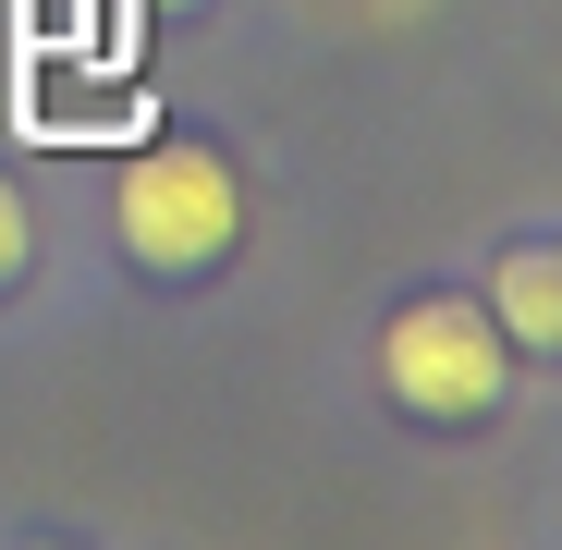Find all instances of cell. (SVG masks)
<instances>
[{
    "instance_id": "1",
    "label": "cell",
    "mask_w": 562,
    "mask_h": 550,
    "mask_svg": "<svg viewBox=\"0 0 562 550\" xmlns=\"http://www.w3.org/2000/svg\"><path fill=\"white\" fill-rule=\"evenodd\" d=\"M111 233L147 282H209L245 233V183L209 135H147L123 171H111Z\"/></svg>"
},
{
    "instance_id": "2",
    "label": "cell",
    "mask_w": 562,
    "mask_h": 550,
    "mask_svg": "<svg viewBox=\"0 0 562 550\" xmlns=\"http://www.w3.org/2000/svg\"><path fill=\"white\" fill-rule=\"evenodd\" d=\"M380 392H392L416 428H477V416H502V392H514V343L490 330L477 294H416V306H392V330H380Z\"/></svg>"
},
{
    "instance_id": "5",
    "label": "cell",
    "mask_w": 562,
    "mask_h": 550,
    "mask_svg": "<svg viewBox=\"0 0 562 550\" xmlns=\"http://www.w3.org/2000/svg\"><path fill=\"white\" fill-rule=\"evenodd\" d=\"M171 13H196V0H171Z\"/></svg>"
},
{
    "instance_id": "4",
    "label": "cell",
    "mask_w": 562,
    "mask_h": 550,
    "mask_svg": "<svg viewBox=\"0 0 562 550\" xmlns=\"http://www.w3.org/2000/svg\"><path fill=\"white\" fill-rule=\"evenodd\" d=\"M25 257H37V209H25V183L0 171V294L25 282Z\"/></svg>"
},
{
    "instance_id": "3",
    "label": "cell",
    "mask_w": 562,
    "mask_h": 550,
    "mask_svg": "<svg viewBox=\"0 0 562 550\" xmlns=\"http://www.w3.org/2000/svg\"><path fill=\"white\" fill-rule=\"evenodd\" d=\"M490 330L514 343V367L562 355V245H502V269H490Z\"/></svg>"
}]
</instances>
